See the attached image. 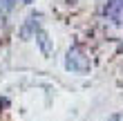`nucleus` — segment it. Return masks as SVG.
Listing matches in <instances>:
<instances>
[{"instance_id": "f257e3e1", "label": "nucleus", "mask_w": 123, "mask_h": 121, "mask_svg": "<svg viewBox=\"0 0 123 121\" xmlns=\"http://www.w3.org/2000/svg\"><path fill=\"white\" fill-rule=\"evenodd\" d=\"M65 70L67 72H74V74H90V70H92L90 54L78 45L69 47L67 54H65Z\"/></svg>"}, {"instance_id": "f03ea898", "label": "nucleus", "mask_w": 123, "mask_h": 121, "mask_svg": "<svg viewBox=\"0 0 123 121\" xmlns=\"http://www.w3.org/2000/svg\"><path fill=\"white\" fill-rule=\"evenodd\" d=\"M38 29H43V13L40 11H31L29 16L23 20V25L18 27V36H20V40H31Z\"/></svg>"}, {"instance_id": "7ed1b4c3", "label": "nucleus", "mask_w": 123, "mask_h": 121, "mask_svg": "<svg viewBox=\"0 0 123 121\" xmlns=\"http://www.w3.org/2000/svg\"><path fill=\"white\" fill-rule=\"evenodd\" d=\"M103 13L114 25H123V0H107L103 7Z\"/></svg>"}, {"instance_id": "20e7f679", "label": "nucleus", "mask_w": 123, "mask_h": 121, "mask_svg": "<svg viewBox=\"0 0 123 121\" xmlns=\"http://www.w3.org/2000/svg\"><path fill=\"white\" fill-rule=\"evenodd\" d=\"M36 45H38V49H40V54L43 56H47V58H49V56H52L54 54V38L52 36H49V32L47 29H38V32H36Z\"/></svg>"}, {"instance_id": "39448f33", "label": "nucleus", "mask_w": 123, "mask_h": 121, "mask_svg": "<svg viewBox=\"0 0 123 121\" xmlns=\"http://www.w3.org/2000/svg\"><path fill=\"white\" fill-rule=\"evenodd\" d=\"M18 0H0V16H7V13H11L16 9Z\"/></svg>"}, {"instance_id": "423d86ee", "label": "nucleus", "mask_w": 123, "mask_h": 121, "mask_svg": "<svg viewBox=\"0 0 123 121\" xmlns=\"http://www.w3.org/2000/svg\"><path fill=\"white\" fill-rule=\"evenodd\" d=\"M105 121H123V112H114V115H110Z\"/></svg>"}, {"instance_id": "0eeeda50", "label": "nucleus", "mask_w": 123, "mask_h": 121, "mask_svg": "<svg viewBox=\"0 0 123 121\" xmlns=\"http://www.w3.org/2000/svg\"><path fill=\"white\" fill-rule=\"evenodd\" d=\"M18 2H23V5H31V2H36V0H18Z\"/></svg>"}, {"instance_id": "6e6552de", "label": "nucleus", "mask_w": 123, "mask_h": 121, "mask_svg": "<svg viewBox=\"0 0 123 121\" xmlns=\"http://www.w3.org/2000/svg\"><path fill=\"white\" fill-rule=\"evenodd\" d=\"M121 49H123V45H121Z\"/></svg>"}]
</instances>
